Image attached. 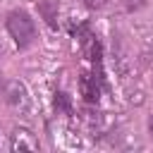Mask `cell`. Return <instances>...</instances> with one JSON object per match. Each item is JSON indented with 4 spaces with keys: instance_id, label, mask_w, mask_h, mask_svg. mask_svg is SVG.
Masks as SVG:
<instances>
[{
    "instance_id": "cell-1",
    "label": "cell",
    "mask_w": 153,
    "mask_h": 153,
    "mask_svg": "<svg viewBox=\"0 0 153 153\" xmlns=\"http://www.w3.org/2000/svg\"><path fill=\"white\" fill-rule=\"evenodd\" d=\"M5 26H7V33L12 36L14 45L19 50H26L33 45L36 41V24L31 19V14L26 10H12L5 19Z\"/></svg>"
},
{
    "instance_id": "cell-2",
    "label": "cell",
    "mask_w": 153,
    "mask_h": 153,
    "mask_svg": "<svg viewBox=\"0 0 153 153\" xmlns=\"http://www.w3.org/2000/svg\"><path fill=\"white\" fill-rule=\"evenodd\" d=\"M2 96H5V103H7L14 112H26L29 105H31L29 88H26V84L19 81V79H7L5 86H2Z\"/></svg>"
},
{
    "instance_id": "cell-3",
    "label": "cell",
    "mask_w": 153,
    "mask_h": 153,
    "mask_svg": "<svg viewBox=\"0 0 153 153\" xmlns=\"http://www.w3.org/2000/svg\"><path fill=\"white\" fill-rule=\"evenodd\" d=\"M10 148L12 151H38V139L26 127H14L10 134Z\"/></svg>"
},
{
    "instance_id": "cell-5",
    "label": "cell",
    "mask_w": 153,
    "mask_h": 153,
    "mask_svg": "<svg viewBox=\"0 0 153 153\" xmlns=\"http://www.w3.org/2000/svg\"><path fill=\"white\" fill-rule=\"evenodd\" d=\"M53 108L62 115H72L74 112V105H72V98L65 93V91H55V98H53Z\"/></svg>"
},
{
    "instance_id": "cell-7",
    "label": "cell",
    "mask_w": 153,
    "mask_h": 153,
    "mask_svg": "<svg viewBox=\"0 0 153 153\" xmlns=\"http://www.w3.org/2000/svg\"><path fill=\"white\" fill-rule=\"evenodd\" d=\"M105 5V0H86V7H91V10H100Z\"/></svg>"
},
{
    "instance_id": "cell-8",
    "label": "cell",
    "mask_w": 153,
    "mask_h": 153,
    "mask_svg": "<svg viewBox=\"0 0 153 153\" xmlns=\"http://www.w3.org/2000/svg\"><path fill=\"white\" fill-rule=\"evenodd\" d=\"M148 134H151V139H153V115L148 117Z\"/></svg>"
},
{
    "instance_id": "cell-9",
    "label": "cell",
    "mask_w": 153,
    "mask_h": 153,
    "mask_svg": "<svg viewBox=\"0 0 153 153\" xmlns=\"http://www.w3.org/2000/svg\"><path fill=\"white\" fill-rule=\"evenodd\" d=\"M2 86H5V76H2V69H0V91H2Z\"/></svg>"
},
{
    "instance_id": "cell-4",
    "label": "cell",
    "mask_w": 153,
    "mask_h": 153,
    "mask_svg": "<svg viewBox=\"0 0 153 153\" xmlns=\"http://www.w3.org/2000/svg\"><path fill=\"white\" fill-rule=\"evenodd\" d=\"M38 12H41V17L45 19V24L50 29H57V12H60L57 0H41L38 2Z\"/></svg>"
},
{
    "instance_id": "cell-6",
    "label": "cell",
    "mask_w": 153,
    "mask_h": 153,
    "mask_svg": "<svg viewBox=\"0 0 153 153\" xmlns=\"http://www.w3.org/2000/svg\"><path fill=\"white\" fill-rule=\"evenodd\" d=\"M143 5H146V0H124L127 12H136V10H141Z\"/></svg>"
}]
</instances>
